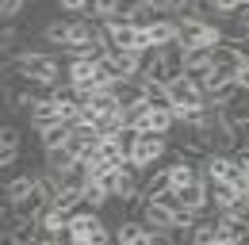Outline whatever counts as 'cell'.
<instances>
[{
    "label": "cell",
    "mask_w": 249,
    "mask_h": 245,
    "mask_svg": "<svg viewBox=\"0 0 249 245\" xmlns=\"http://www.w3.org/2000/svg\"><path fill=\"white\" fill-rule=\"evenodd\" d=\"M169 134H157V130H138L134 134V146H130V165H138L142 173H154L161 169V161H165V153H169Z\"/></svg>",
    "instance_id": "1"
},
{
    "label": "cell",
    "mask_w": 249,
    "mask_h": 245,
    "mask_svg": "<svg viewBox=\"0 0 249 245\" xmlns=\"http://www.w3.org/2000/svg\"><path fill=\"white\" fill-rule=\"evenodd\" d=\"M100 35H104V19H85V16H73V27H69L65 54H73V58L89 54L92 46H100Z\"/></svg>",
    "instance_id": "2"
},
{
    "label": "cell",
    "mask_w": 249,
    "mask_h": 245,
    "mask_svg": "<svg viewBox=\"0 0 249 245\" xmlns=\"http://www.w3.org/2000/svg\"><path fill=\"white\" fill-rule=\"evenodd\" d=\"M177 42H180L184 50H196V46H215V42H222V38H218L215 23L192 16V19H177Z\"/></svg>",
    "instance_id": "3"
},
{
    "label": "cell",
    "mask_w": 249,
    "mask_h": 245,
    "mask_svg": "<svg viewBox=\"0 0 249 245\" xmlns=\"http://www.w3.org/2000/svg\"><path fill=\"white\" fill-rule=\"evenodd\" d=\"M165 96L173 104V111H192V107H203V85H196L192 77H173L165 85Z\"/></svg>",
    "instance_id": "4"
},
{
    "label": "cell",
    "mask_w": 249,
    "mask_h": 245,
    "mask_svg": "<svg viewBox=\"0 0 249 245\" xmlns=\"http://www.w3.org/2000/svg\"><path fill=\"white\" fill-rule=\"evenodd\" d=\"M107 92L115 96V104H119V115H123L126 107H134V104H142L146 100V77H123V81H111Z\"/></svg>",
    "instance_id": "5"
},
{
    "label": "cell",
    "mask_w": 249,
    "mask_h": 245,
    "mask_svg": "<svg viewBox=\"0 0 249 245\" xmlns=\"http://www.w3.org/2000/svg\"><path fill=\"white\" fill-rule=\"evenodd\" d=\"M31 173H35V169H31ZM50 199H54V195H50V188L35 176V188L23 195V199H19V203H12V211L19 214V218H38V214L50 207Z\"/></svg>",
    "instance_id": "6"
},
{
    "label": "cell",
    "mask_w": 249,
    "mask_h": 245,
    "mask_svg": "<svg viewBox=\"0 0 249 245\" xmlns=\"http://www.w3.org/2000/svg\"><path fill=\"white\" fill-rule=\"evenodd\" d=\"M104 73L111 81H123V77H134L138 73V50H111L104 58Z\"/></svg>",
    "instance_id": "7"
},
{
    "label": "cell",
    "mask_w": 249,
    "mask_h": 245,
    "mask_svg": "<svg viewBox=\"0 0 249 245\" xmlns=\"http://www.w3.org/2000/svg\"><path fill=\"white\" fill-rule=\"evenodd\" d=\"M177 199H180V207L203 214L207 211V180L199 176V180H192V184H180V188H177Z\"/></svg>",
    "instance_id": "8"
},
{
    "label": "cell",
    "mask_w": 249,
    "mask_h": 245,
    "mask_svg": "<svg viewBox=\"0 0 249 245\" xmlns=\"http://www.w3.org/2000/svg\"><path fill=\"white\" fill-rule=\"evenodd\" d=\"M58 115H62V107H58V100H54V96H42V100H35V107L27 111V119H31L35 130H42V126L58 122Z\"/></svg>",
    "instance_id": "9"
},
{
    "label": "cell",
    "mask_w": 249,
    "mask_h": 245,
    "mask_svg": "<svg viewBox=\"0 0 249 245\" xmlns=\"http://www.w3.org/2000/svg\"><path fill=\"white\" fill-rule=\"evenodd\" d=\"M138 222H142L146 230H173V211H165L161 203L146 199V203H142V214H138Z\"/></svg>",
    "instance_id": "10"
},
{
    "label": "cell",
    "mask_w": 249,
    "mask_h": 245,
    "mask_svg": "<svg viewBox=\"0 0 249 245\" xmlns=\"http://www.w3.org/2000/svg\"><path fill=\"white\" fill-rule=\"evenodd\" d=\"M161 61H165V85H169L173 77H184V46H180L177 38L161 46Z\"/></svg>",
    "instance_id": "11"
},
{
    "label": "cell",
    "mask_w": 249,
    "mask_h": 245,
    "mask_svg": "<svg viewBox=\"0 0 249 245\" xmlns=\"http://www.w3.org/2000/svg\"><path fill=\"white\" fill-rule=\"evenodd\" d=\"M115 245H142L146 242V226L138 222V218H119V226H115Z\"/></svg>",
    "instance_id": "12"
},
{
    "label": "cell",
    "mask_w": 249,
    "mask_h": 245,
    "mask_svg": "<svg viewBox=\"0 0 249 245\" xmlns=\"http://www.w3.org/2000/svg\"><path fill=\"white\" fill-rule=\"evenodd\" d=\"M69 130H73V126H65V122H50V126L35 130V134H38V146H42V153H46V150H62L65 142H69Z\"/></svg>",
    "instance_id": "13"
},
{
    "label": "cell",
    "mask_w": 249,
    "mask_h": 245,
    "mask_svg": "<svg viewBox=\"0 0 249 245\" xmlns=\"http://www.w3.org/2000/svg\"><path fill=\"white\" fill-rule=\"evenodd\" d=\"M126 19H130L138 31H146V27H154L157 19H165V12H161L157 4H150V0H138V4H134V12H130Z\"/></svg>",
    "instance_id": "14"
},
{
    "label": "cell",
    "mask_w": 249,
    "mask_h": 245,
    "mask_svg": "<svg viewBox=\"0 0 249 245\" xmlns=\"http://www.w3.org/2000/svg\"><path fill=\"white\" fill-rule=\"evenodd\" d=\"M69 214H73V211H62V207H54V203H50L46 211L38 214V222H42V230H46V234H58V230H69Z\"/></svg>",
    "instance_id": "15"
},
{
    "label": "cell",
    "mask_w": 249,
    "mask_h": 245,
    "mask_svg": "<svg viewBox=\"0 0 249 245\" xmlns=\"http://www.w3.org/2000/svg\"><path fill=\"white\" fill-rule=\"evenodd\" d=\"M81 192L85 188H77V184H58V192H54V207H62V211H77L81 207Z\"/></svg>",
    "instance_id": "16"
},
{
    "label": "cell",
    "mask_w": 249,
    "mask_h": 245,
    "mask_svg": "<svg viewBox=\"0 0 249 245\" xmlns=\"http://www.w3.org/2000/svg\"><path fill=\"white\" fill-rule=\"evenodd\" d=\"M107 199H111V192H107L100 180H89V184H85V192H81V203H85L89 211H100Z\"/></svg>",
    "instance_id": "17"
},
{
    "label": "cell",
    "mask_w": 249,
    "mask_h": 245,
    "mask_svg": "<svg viewBox=\"0 0 249 245\" xmlns=\"http://www.w3.org/2000/svg\"><path fill=\"white\" fill-rule=\"evenodd\" d=\"M73 161H77V157H73V153L65 150H46V161H42V169H46V173H54V176H62L65 169H69V165H73Z\"/></svg>",
    "instance_id": "18"
},
{
    "label": "cell",
    "mask_w": 249,
    "mask_h": 245,
    "mask_svg": "<svg viewBox=\"0 0 249 245\" xmlns=\"http://www.w3.org/2000/svg\"><path fill=\"white\" fill-rule=\"evenodd\" d=\"M222 115L230 122H249V92H238V96L222 107Z\"/></svg>",
    "instance_id": "19"
},
{
    "label": "cell",
    "mask_w": 249,
    "mask_h": 245,
    "mask_svg": "<svg viewBox=\"0 0 249 245\" xmlns=\"http://www.w3.org/2000/svg\"><path fill=\"white\" fill-rule=\"evenodd\" d=\"M169 176H173V188H180V184H192V180H199L203 173H199L196 165H188V161H173V165H169Z\"/></svg>",
    "instance_id": "20"
},
{
    "label": "cell",
    "mask_w": 249,
    "mask_h": 245,
    "mask_svg": "<svg viewBox=\"0 0 249 245\" xmlns=\"http://www.w3.org/2000/svg\"><path fill=\"white\" fill-rule=\"evenodd\" d=\"M27 8V0H0V19H16Z\"/></svg>",
    "instance_id": "21"
},
{
    "label": "cell",
    "mask_w": 249,
    "mask_h": 245,
    "mask_svg": "<svg viewBox=\"0 0 249 245\" xmlns=\"http://www.w3.org/2000/svg\"><path fill=\"white\" fill-rule=\"evenodd\" d=\"M154 203H161L165 211H177L180 207V199H177V188H169V192H157V195H150Z\"/></svg>",
    "instance_id": "22"
},
{
    "label": "cell",
    "mask_w": 249,
    "mask_h": 245,
    "mask_svg": "<svg viewBox=\"0 0 249 245\" xmlns=\"http://www.w3.org/2000/svg\"><path fill=\"white\" fill-rule=\"evenodd\" d=\"M85 8H89V0H58V12L65 16H85Z\"/></svg>",
    "instance_id": "23"
},
{
    "label": "cell",
    "mask_w": 249,
    "mask_h": 245,
    "mask_svg": "<svg viewBox=\"0 0 249 245\" xmlns=\"http://www.w3.org/2000/svg\"><path fill=\"white\" fill-rule=\"evenodd\" d=\"M215 4V19H222V16H234L238 8H242V0H211Z\"/></svg>",
    "instance_id": "24"
},
{
    "label": "cell",
    "mask_w": 249,
    "mask_h": 245,
    "mask_svg": "<svg viewBox=\"0 0 249 245\" xmlns=\"http://www.w3.org/2000/svg\"><path fill=\"white\" fill-rule=\"evenodd\" d=\"M146 245H177L169 230H146Z\"/></svg>",
    "instance_id": "25"
},
{
    "label": "cell",
    "mask_w": 249,
    "mask_h": 245,
    "mask_svg": "<svg viewBox=\"0 0 249 245\" xmlns=\"http://www.w3.org/2000/svg\"><path fill=\"white\" fill-rule=\"evenodd\" d=\"M234 81H238V88H242V92H249V65L238 69V77H234Z\"/></svg>",
    "instance_id": "26"
},
{
    "label": "cell",
    "mask_w": 249,
    "mask_h": 245,
    "mask_svg": "<svg viewBox=\"0 0 249 245\" xmlns=\"http://www.w3.org/2000/svg\"><path fill=\"white\" fill-rule=\"evenodd\" d=\"M27 4H38V0H27Z\"/></svg>",
    "instance_id": "27"
},
{
    "label": "cell",
    "mask_w": 249,
    "mask_h": 245,
    "mask_svg": "<svg viewBox=\"0 0 249 245\" xmlns=\"http://www.w3.org/2000/svg\"><path fill=\"white\" fill-rule=\"evenodd\" d=\"M242 4H249V0H242Z\"/></svg>",
    "instance_id": "28"
}]
</instances>
